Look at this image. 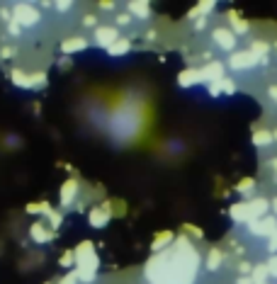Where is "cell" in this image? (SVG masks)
Wrapping results in <instances>:
<instances>
[{
    "label": "cell",
    "mask_w": 277,
    "mask_h": 284,
    "mask_svg": "<svg viewBox=\"0 0 277 284\" xmlns=\"http://www.w3.org/2000/svg\"><path fill=\"white\" fill-rule=\"evenodd\" d=\"M76 275L81 282H92L95 280V272H97V255L92 250V243L83 241L76 250Z\"/></svg>",
    "instance_id": "obj_1"
},
{
    "label": "cell",
    "mask_w": 277,
    "mask_h": 284,
    "mask_svg": "<svg viewBox=\"0 0 277 284\" xmlns=\"http://www.w3.org/2000/svg\"><path fill=\"white\" fill-rule=\"evenodd\" d=\"M15 22L20 27H32L39 22V12L27 2H20V5H15Z\"/></svg>",
    "instance_id": "obj_2"
},
{
    "label": "cell",
    "mask_w": 277,
    "mask_h": 284,
    "mask_svg": "<svg viewBox=\"0 0 277 284\" xmlns=\"http://www.w3.org/2000/svg\"><path fill=\"white\" fill-rule=\"evenodd\" d=\"M12 81L20 87H42L46 83V76L44 73H25V71H12Z\"/></svg>",
    "instance_id": "obj_3"
},
{
    "label": "cell",
    "mask_w": 277,
    "mask_h": 284,
    "mask_svg": "<svg viewBox=\"0 0 277 284\" xmlns=\"http://www.w3.org/2000/svg\"><path fill=\"white\" fill-rule=\"evenodd\" d=\"M117 39H119L117 27H97L95 29V41H97L100 46H107V49H110Z\"/></svg>",
    "instance_id": "obj_4"
},
{
    "label": "cell",
    "mask_w": 277,
    "mask_h": 284,
    "mask_svg": "<svg viewBox=\"0 0 277 284\" xmlns=\"http://www.w3.org/2000/svg\"><path fill=\"white\" fill-rule=\"evenodd\" d=\"M110 204H102V206H97V209H92L90 211V224L92 226H97V228H102L107 221H110Z\"/></svg>",
    "instance_id": "obj_5"
},
{
    "label": "cell",
    "mask_w": 277,
    "mask_h": 284,
    "mask_svg": "<svg viewBox=\"0 0 277 284\" xmlns=\"http://www.w3.org/2000/svg\"><path fill=\"white\" fill-rule=\"evenodd\" d=\"M78 195V182L76 180H68L63 187H61V206H71V202Z\"/></svg>",
    "instance_id": "obj_6"
},
{
    "label": "cell",
    "mask_w": 277,
    "mask_h": 284,
    "mask_svg": "<svg viewBox=\"0 0 277 284\" xmlns=\"http://www.w3.org/2000/svg\"><path fill=\"white\" fill-rule=\"evenodd\" d=\"M29 233H32V238H34L37 243H49V241L54 238V233L44 226V224H34V226L29 228Z\"/></svg>",
    "instance_id": "obj_7"
},
{
    "label": "cell",
    "mask_w": 277,
    "mask_h": 284,
    "mask_svg": "<svg viewBox=\"0 0 277 284\" xmlns=\"http://www.w3.org/2000/svg\"><path fill=\"white\" fill-rule=\"evenodd\" d=\"M88 46V41H85L83 37H73V39H66L63 44H61V49L66 51V54H71V51H81Z\"/></svg>",
    "instance_id": "obj_8"
},
{
    "label": "cell",
    "mask_w": 277,
    "mask_h": 284,
    "mask_svg": "<svg viewBox=\"0 0 277 284\" xmlns=\"http://www.w3.org/2000/svg\"><path fill=\"white\" fill-rule=\"evenodd\" d=\"M107 51H110L112 56H119V54H124V51H129V41H127V39H117V41L112 44V46H110V49H107Z\"/></svg>",
    "instance_id": "obj_9"
},
{
    "label": "cell",
    "mask_w": 277,
    "mask_h": 284,
    "mask_svg": "<svg viewBox=\"0 0 277 284\" xmlns=\"http://www.w3.org/2000/svg\"><path fill=\"white\" fill-rule=\"evenodd\" d=\"M27 209L32 214H49V211H51V206H49L46 202H42V204H29Z\"/></svg>",
    "instance_id": "obj_10"
},
{
    "label": "cell",
    "mask_w": 277,
    "mask_h": 284,
    "mask_svg": "<svg viewBox=\"0 0 277 284\" xmlns=\"http://www.w3.org/2000/svg\"><path fill=\"white\" fill-rule=\"evenodd\" d=\"M78 282H81V280H78V275H76V270H73V272H68L58 284H78Z\"/></svg>",
    "instance_id": "obj_11"
},
{
    "label": "cell",
    "mask_w": 277,
    "mask_h": 284,
    "mask_svg": "<svg viewBox=\"0 0 277 284\" xmlns=\"http://www.w3.org/2000/svg\"><path fill=\"white\" fill-rule=\"evenodd\" d=\"M73 260H76V253H73V250H68L66 255L61 257V265H63V267H68V265H73Z\"/></svg>",
    "instance_id": "obj_12"
},
{
    "label": "cell",
    "mask_w": 277,
    "mask_h": 284,
    "mask_svg": "<svg viewBox=\"0 0 277 284\" xmlns=\"http://www.w3.org/2000/svg\"><path fill=\"white\" fill-rule=\"evenodd\" d=\"M61 219H63V216H61V214H58V211H49V221H51V226H61Z\"/></svg>",
    "instance_id": "obj_13"
},
{
    "label": "cell",
    "mask_w": 277,
    "mask_h": 284,
    "mask_svg": "<svg viewBox=\"0 0 277 284\" xmlns=\"http://www.w3.org/2000/svg\"><path fill=\"white\" fill-rule=\"evenodd\" d=\"M117 25H129V15H119V17H117Z\"/></svg>",
    "instance_id": "obj_14"
},
{
    "label": "cell",
    "mask_w": 277,
    "mask_h": 284,
    "mask_svg": "<svg viewBox=\"0 0 277 284\" xmlns=\"http://www.w3.org/2000/svg\"><path fill=\"white\" fill-rule=\"evenodd\" d=\"M20 25H17V22H10V34H20Z\"/></svg>",
    "instance_id": "obj_15"
},
{
    "label": "cell",
    "mask_w": 277,
    "mask_h": 284,
    "mask_svg": "<svg viewBox=\"0 0 277 284\" xmlns=\"http://www.w3.org/2000/svg\"><path fill=\"white\" fill-rule=\"evenodd\" d=\"M0 54H2V58H10V56H12V49H2Z\"/></svg>",
    "instance_id": "obj_16"
},
{
    "label": "cell",
    "mask_w": 277,
    "mask_h": 284,
    "mask_svg": "<svg viewBox=\"0 0 277 284\" xmlns=\"http://www.w3.org/2000/svg\"><path fill=\"white\" fill-rule=\"evenodd\" d=\"M56 7H58V10H68V7H71V2H58Z\"/></svg>",
    "instance_id": "obj_17"
}]
</instances>
